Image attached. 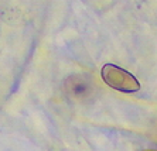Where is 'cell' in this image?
<instances>
[{"label":"cell","instance_id":"obj_1","mask_svg":"<svg viewBox=\"0 0 157 151\" xmlns=\"http://www.w3.org/2000/svg\"><path fill=\"white\" fill-rule=\"evenodd\" d=\"M102 79L108 86L112 89H116L119 92H137L140 89V83L132 74L128 71L122 69L113 64H106L102 68Z\"/></svg>","mask_w":157,"mask_h":151},{"label":"cell","instance_id":"obj_2","mask_svg":"<svg viewBox=\"0 0 157 151\" xmlns=\"http://www.w3.org/2000/svg\"><path fill=\"white\" fill-rule=\"evenodd\" d=\"M65 89L71 98L85 99L92 92V81H89L86 76L74 75L65 81Z\"/></svg>","mask_w":157,"mask_h":151},{"label":"cell","instance_id":"obj_3","mask_svg":"<svg viewBox=\"0 0 157 151\" xmlns=\"http://www.w3.org/2000/svg\"><path fill=\"white\" fill-rule=\"evenodd\" d=\"M143 151H156V150H143Z\"/></svg>","mask_w":157,"mask_h":151}]
</instances>
